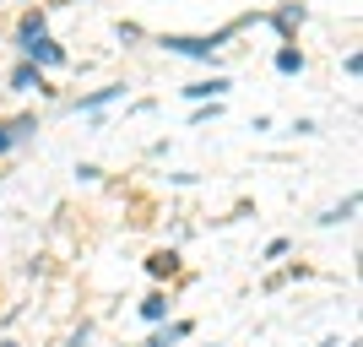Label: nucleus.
Wrapping results in <instances>:
<instances>
[{
    "mask_svg": "<svg viewBox=\"0 0 363 347\" xmlns=\"http://www.w3.org/2000/svg\"><path fill=\"white\" fill-rule=\"evenodd\" d=\"M22 44H28V55H33L38 65H65V49H60V44H49L44 33H38V38H22Z\"/></svg>",
    "mask_w": 363,
    "mask_h": 347,
    "instance_id": "f257e3e1",
    "label": "nucleus"
},
{
    "mask_svg": "<svg viewBox=\"0 0 363 347\" xmlns=\"http://www.w3.org/2000/svg\"><path fill=\"white\" fill-rule=\"evenodd\" d=\"M223 38H228V33H217V38H163V44L174 49V55H212Z\"/></svg>",
    "mask_w": 363,
    "mask_h": 347,
    "instance_id": "f03ea898",
    "label": "nucleus"
},
{
    "mask_svg": "<svg viewBox=\"0 0 363 347\" xmlns=\"http://www.w3.org/2000/svg\"><path fill=\"white\" fill-rule=\"evenodd\" d=\"M11 87L33 92V87H44V82H38V71H33V65H16V71H11Z\"/></svg>",
    "mask_w": 363,
    "mask_h": 347,
    "instance_id": "7ed1b4c3",
    "label": "nucleus"
},
{
    "mask_svg": "<svg viewBox=\"0 0 363 347\" xmlns=\"http://www.w3.org/2000/svg\"><path fill=\"white\" fill-rule=\"evenodd\" d=\"M223 87H228L223 76H212V82H196V87H184V92H190V98H217Z\"/></svg>",
    "mask_w": 363,
    "mask_h": 347,
    "instance_id": "20e7f679",
    "label": "nucleus"
},
{
    "mask_svg": "<svg viewBox=\"0 0 363 347\" xmlns=\"http://www.w3.org/2000/svg\"><path fill=\"white\" fill-rule=\"evenodd\" d=\"M277 71H303V55H298V49H282V55H277Z\"/></svg>",
    "mask_w": 363,
    "mask_h": 347,
    "instance_id": "39448f33",
    "label": "nucleus"
},
{
    "mask_svg": "<svg viewBox=\"0 0 363 347\" xmlns=\"http://www.w3.org/2000/svg\"><path fill=\"white\" fill-rule=\"evenodd\" d=\"M38 33H44V11H28L22 16V38H38Z\"/></svg>",
    "mask_w": 363,
    "mask_h": 347,
    "instance_id": "423d86ee",
    "label": "nucleus"
},
{
    "mask_svg": "<svg viewBox=\"0 0 363 347\" xmlns=\"http://www.w3.org/2000/svg\"><path fill=\"white\" fill-rule=\"evenodd\" d=\"M141 315H147V320H163V315H168V304H163V299H157V293H152V299H147V304H141Z\"/></svg>",
    "mask_w": 363,
    "mask_h": 347,
    "instance_id": "0eeeda50",
    "label": "nucleus"
},
{
    "mask_svg": "<svg viewBox=\"0 0 363 347\" xmlns=\"http://www.w3.org/2000/svg\"><path fill=\"white\" fill-rule=\"evenodd\" d=\"M298 6H288V11H277V28H282V33H293V28H298Z\"/></svg>",
    "mask_w": 363,
    "mask_h": 347,
    "instance_id": "6e6552de",
    "label": "nucleus"
},
{
    "mask_svg": "<svg viewBox=\"0 0 363 347\" xmlns=\"http://www.w3.org/2000/svg\"><path fill=\"white\" fill-rule=\"evenodd\" d=\"M147 272H152V277H168V272H174V255H152Z\"/></svg>",
    "mask_w": 363,
    "mask_h": 347,
    "instance_id": "1a4fd4ad",
    "label": "nucleus"
},
{
    "mask_svg": "<svg viewBox=\"0 0 363 347\" xmlns=\"http://www.w3.org/2000/svg\"><path fill=\"white\" fill-rule=\"evenodd\" d=\"M179 336H190V326H168V331L157 336V342H152V347H174V342H179Z\"/></svg>",
    "mask_w": 363,
    "mask_h": 347,
    "instance_id": "9d476101",
    "label": "nucleus"
},
{
    "mask_svg": "<svg viewBox=\"0 0 363 347\" xmlns=\"http://www.w3.org/2000/svg\"><path fill=\"white\" fill-rule=\"evenodd\" d=\"M71 347H87V326H82V331H76V336H71Z\"/></svg>",
    "mask_w": 363,
    "mask_h": 347,
    "instance_id": "9b49d317",
    "label": "nucleus"
},
{
    "mask_svg": "<svg viewBox=\"0 0 363 347\" xmlns=\"http://www.w3.org/2000/svg\"><path fill=\"white\" fill-rule=\"evenodd\" d=\"M0 147H11V131H0Z\"/></svg>",
    "mask_w": 363,
    "mask_h": 347,
    "instance_id": "f8f14e48",
    "label": "nucleus"
}]
</instances>
